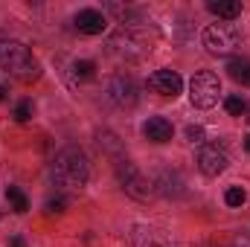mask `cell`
Listing matches in <instances>:
<instances>
[{"label":"cell","mask_w":250,"mask_h":247,"mask_svg":"<svg viewBox=\"0 0 250 247\" xmlns=\"http://www.w3.org/2000/svg\"><path fill=\"white\" fill-rule=\"evenodd\" d=\"M50 175H53V184L59 189V195H76V192H82L87 186V181H90L87 157L82 154V148L67 145V148H62L56 154Z\"/></svg>","instance_id":"6da1fadb"},{"label":"cell","mask_w":250,"mask_h":247,"mask_svg":"<svg viewBox=\"0 0 250 247\" xmlns=\"http://www.w3.org/2000/svg\"><path fill=\"white\" fill-rule=\"evenodd\" d=\"M0 67L21 82H35L41 76V64L26 50V44L15 38H0Z\"/></svg>","instance_id":"7a4b0ae2"},{"label":"cell","mask_w":250,"mask_h":247,"mask_svg":"<svg viewBox=\"0 0 250 247\" xmlns=\"http://www.w3.org/2000/svg\"><path fill=\"white\" fill-rule=\"evenodd\" d=\"M204 47L212 56H230L242 47V29L236 23H212L204 29Z\"/></svg>","instance_id":"3957f363"},{"label":"cell","mask_w":250,"mask_h":247,"mask_svg":"<svg viewBox=\"0 0 250 247\" xmlns=\"http://www.w3.org/2000/svg\"><path fill=\"white\" fill-rule=\"evenodd\" d=\"M117 178H120L123 189L134 198V201L146 204V201H151V198H154V186H151V181H148V178L134 166V163L120 160V163H117Z\"/></svg>","instance_id":"277c9868"},{"label":"cell","mask_w":250,"mask_h":247,"mask_svg":"<svg viewBox=\"0 0 250 247\" xmlns=\"http://www.w3.org/2000/svg\"><path fill=\"white\" fill-rule=\"evenodd\" d=\"M221 93V82L215 73H195L189 82V99L195 108H212L218 102Z\"/></svg>","instance_id":"5b68a950"},{"label":"cell","mask_w":250,"mask_h":247,"mask_svg":"<svg viewBox=\"0 0 250 247\" xmlns=\"http://www.w3.org/2000/svg\"><path fill=\"white\" fill-rule=\"evenodd\" d=\"M148 50H151V44L146 41V35L137 32V29H131V26H123V29L111 38V53H117V56L140 59V56H146Z\"/></svg>","instance_id":"8992f818"},{"label":"cell","mask_w":250,"mask_h":247,"mask_svg":"<svg viewBox=\"0 0 250 247\" xmlns=\"http://www.w3.org/2000/svg\"><path fill=\"white\" fill-rule=\"evenodd\" d=\"M105 99L117 108H134L137 105V84L128 76H111L105 82Z\"/></svg>","instance_id":"52a82bcc"},{"label":"cell","mask_w":250,"mask_h":247,"mask_svg":"<svg viewBox=\"0 0 250 247\" xmlns=\"http://www.w3.org/2000/svg\"><path fill=\"white\" fill-rule=\"evenodd\" d=\"M198 169H201L207 178H218V175L227 169V154H224V148H218V145H204V148L198 151Z\"/></svg>","instance_id":"ba28073f"},{"label":"cell","mask_w":250,"mask_h":247,"mask_svg":"<svg viewBox=\"0 0 250 247\" xmlns=\"http://www.w3.org/2000/svg\"><path fill=\"white\" fill-rule=\"evenodd\" d=\"M148 87L154 90V93H163V96H178L181 93V87H184V79H181V73H175V70H157V73H151L148 76Z\"/></svg>","instance_id":"9c48e42d"},{"label":"cell","mask_w":250,"mask_h":247,"mask_svg":"<svg viewBox=\"0 0 250 247\" xmlns=\"http://www.w3.org/2000/svg\"><path fill=\"white\" fill-rule=\"evenodd\" d=\"M131 242L134 247H178L172 242V236L166 233V230H157V227H134V233H131Z\"/></svg>","instance_id":"30bf717a"},{"label":"cell","mask_w":250,"mask_h":247,"mask_svg":"<svg viewBox=\"0 0 250 247\" xmlns=\"http://www.w3.org/2000/svg\"><path fill=\"white\" fill-rule=\"evenodd\" d=\"M73 23H76V29L84 32V35H99V32H105V26H108L105 15L96 12V9H82V12H76Z\"/></svg>","instance_id":"8fae6325"},{"label":"cell","mask_w":250,"mask_h":247,"mask_svg":"<svg viewBox=\"0 0 250 247\" xmlns=\"http://www.w3.org/2000/svg\"><path fill=\"white\" fill-rule=\"evenodd\" d=\"M154 189L160 192V195H166V198H181L187 189H184V178L178 175V172H169V169H160L157 172V181H154Z\"/></svg>","instance_id":"7c38bea8"},{"label":"cell","mask_w":250,"mask_h":247,"mask_svg":"<svg viewBox=\"0 0 250 247\" xmlns=\"http://www.w3.org/2000/svg\"><path fill=\"white\" fill-rule=\"evenodd\" d=\"M143 134L151 143H166V140H172V123L163 120V117H151L148 123L143 125Z\"/></svg>","instance_id":"4fadbf2b"},{"label":"cell","mask_w":250,"mask_h":247,"mask_svg":"<svg viewBox=\"0 0 250 247\" xmlns=\"http://www.w3.org/2000/svg\"><path fill=\"white\" fill-rule=\"evenodd\" d=\"M209 12L224 21H236L242 15V3L239 0H209Z\"/></svg>","instance_id":"5bb4252c"},{"label":"cell","mask_w":250,"mask_h":247,"mask_svg":"<svg viewBox=\"0 0 250 247\" xmlns=\"http://www.w3.org/2000/svg\"><path fill=\"white\" fill-rule=\"evenodd\" d=\"M96 76V64L93 62H73L70 67V84H84Z\"/></svg>","instance_id":"9a60e30c"},{"label":"cell","mask_w":250,"mask_h":247,"mask_svg":"<svg viewBox=\"0 0 250 247\" xmlns=\"http://www.w3.org/2000/svg\"><path fill=\"white\" fill-rule=\"evenodd\" d=\"M227 73H230V79H236V82H242V84L250 87V62H245V59H233V62L227 64Z\"/></svg>","instance_id":"2e32d148"},{"label":"cell","mask_w":250,"mask_h":247,"mask_svg":"<svg viewBox=\"0 0 250 247\" xmlns=\"http://www.w3.org/2000/svg\"><path fill=\"white\" fill-rule=\"evenodd\" d=\"M6 198H9V204H12L15 212H26V209H29V198H26L18 186H9V189H6Z\"/></svg>","instance_id":"e0dca14e"},{"label":"cell","mask_w":250,"mask_h":247,"mask_svg":"<svg viewBox=\"0 0 250 247\" xmlns=\"http://www.w3.org/2000/svg\"><path fill=\"white\" fill-rule=\"evenodd\" d=\"M224 108H227V114H233V117H242V114L248 111V102H245L242 96H227V99H224Z\"/></svg>","instance_id":"ac0fdd59"},{"label":"cell","mask_w":250,"mask_h":247,"mask_svg":"<svg viewBox=\"0 0 250 247\" xmlns=\"http://www.w3.org/2000/svg\"><path fill=\"white\" fill-rule=\"evenodd\" d=\"M224 201H227V206H242V204L248 201V192H245L242 186H230L227 195H224Z\"/></svg>","instance_id":"d6986e66"},{"label":"cell","mask_w":250,"mask_h":247,"mask_svg":"<svg viewBox=\"0 0 250 247\" xmlns=\"http://www.w3.org/2000/svg\"><path fill=\"white\" fill-rule=\"evenodd\" d=\"M64 206H67V198L59 195V192H56V198H50V201H47V212H50V215H62Z\"/></svg>","instance_id":"ffe728a7"},{"label":"cell","mask_w":250,"mask_h":247,"mask_svg":"<svg viewBox=\"0 0 250 247\" xmlns=\"http://www.w3.org/2000/svg\"><path fill=\"white\" fill-rule=\"evenodd\" d=\"M29 117H32V102H26V99L18 102V108H15V120H18V123H26Z\"/></svg>","instance_id":"44dd1931"},{"label":"cell","mask_w":250,"mask_h":247,"mask_svg":"<svg viewBox=\"0 0 250 247\" xmlns=\"http://www.w3.org/2000/svg\"><path fill=\"white\" fill-rule=\"evenodd\" d=\"M187 137H189V143H195V145H198V143H204V128H201V125H189Z\"/></svg>","instance_id":"7402d4cb"},{"label":"cell","mask_w":250,"mask_h":247,"mask_svg":"<svg viewBox=\"0 0 250 247\" xmlns=\"http://www.w3.org/2000/svg\"><path fill=\"white\" fill-rule=\"evenodd\" d=\"M9 247H26V239L23 236H12L9 239Z\"/></svg>","instance_id":"603a6c76"},{"label":"cell","mask_w":250,"mask_h":247,"mask_svg":"<svg viewBox=\"0 0 250 247\" xmlns=\"http://www.w3.org/2000/svg\"><path fill=\"white\" fill-rule=\"evenodd\" d=\"M3 99H6V87L0 84V102H3Z\"/></svg>","instance_id":"cb8c5ba5"},{"label":"cell","mask_w":250,"mask_h":247,"mask_svg":"<svg viewBox=\"0 0 250 247\" xmlns=\"http://www.w3.org/2000/svg\"><path fill=\"white\" fill-rule=\"evenodd\" d=\"M245 148H248V151H250V134H248V137H245Z\"/></svg>","instance_id":"d4e9b609"},{"label":"cell","mask_w":250,"mask_h":247,"mask_svg":"<svg viewBox=\"0 0 250 247\" xmlns=\"http://www.w3.org/2000/svg\"><path fill=\"white\" fill-rule=\"evenodd\" d=\"M248 114H250V105H248Z\"/></svg>","instance_id":"484cf974"}]
</instances>
